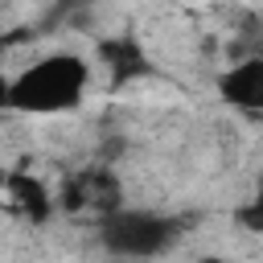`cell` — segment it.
<instances>
[{
  "label": "cell",
  "instance_id": "obj_1",
  "mask_svg": "<svg viewBox=\"0 0 263 263\" xmlns=\"http://www.w3.org/2000/svg\"><path fill=\"white\" fill-rule=\"evenodd\" d=\"M90 90V62L82 53L58 49L25 66L16 78H8V111L21 115H62L78 111Z\"/></svg>",
  "mask_w": 263,
  "mask_h": 263
},
{
  "label": "cell",
  "instance_id": "obj_2",
  "mask_svg": "<svg viewBox=\"0 0 263 263\" xmlns=\"http://www.w3.org/2000/svg\"><path fill=\"white\" fill-rule=\"evenodd\" d=\"M181 238V222L156 210H107L99 222V242L115 259H156Z\"/></svg>",
  "mask_w": 263,
  "mask_h": 263
},
{
  "label": "cell",
  "instance_id": "obj_3",
  "mask_svg": "<svg viewBox=\"0 0 263 263\" xmlns=\"http://www.w3.org/2000/svg\"><path fill=\"white\" fill-rule=\"evenodd\" d=\"M218 99L234 111L263 115V58H242L218 74Z\"/></svg>",
  "mask_w": 263,
  "mask_h": 263
},
{
  "label": "cell",
  "instance_id": "obj_4",
  "mask_svg": "<svg viewBox=\"0 0 263 263\" xmlns=\"http://www.w3.org/2000/svg\"><path fill=\"white\" fill-rule=\"evenodd\" d=\"M8 201H12V210H16L21 218H29V222H45V218L53 214L49 189H45L37 177H29V173L8 177Z\"/></svg>",
  "mask_w": 263,
  "mask_h": 263
},
{
  "label": "cell",
  "instance_id": "obj_5",
  "mask_svg": "<svg viewBox=\"0 0 263 263\" xmlns=\"http://www.w3.org/2000/svg\"><path fill=\"white\" fill-rule=\"evenodd\" d=\"M99 58H103V66L111 70L115 82H127V78H136V74L148 70V58H144V49L132 37H107V41H99Z\"/></svg>",
  "mask_w": 263,
  "mask_h": 263
},
{
  "label": "cell",
  "instance_id": "obj_6",
  "mask_svg": "<svg viewBox=\"0 0 263 263\" xmlns=\"http://www.w3.org/2000/svg\"><path fill=\"white\" fill-rule=\"evenodd\" d=\"M234 222H238L247 234H263V210H259L255 201H242V205L234 210Z\"/></svg>",
  "mask_w": 263,
  "mask_h": 263
},
{
  "label": "cell",
  "instance_id": "obj_7",
  "mask_svg": "<svg viewBox=\"0 0 263 263\" xmlns=\"http://www.w3.org/2000/svg\"><path fill=\"white\" fill-rule=\"evenodd\" d=\"M251 201H255V205H259V210H263V177H259V181H255V193H251Z\"/></svg>",
  "mask_w": 263,
  "mask_h": 263
},
{
  "label": "cell",
  "instance_id": "obj_8",
  "mask_svg": "<svg viewBox=\"0 0 263 263\" xmlns=\"http://www.w3.org/2000/svg\"><path fill=\"white\" fill-rule=\"evenodd\" d=\"M4 107H8V78L0 74V111H4Z\"/></svg>",
  "mask_w": 263,
  "mask_h": 263
},
{
  "label": "cell",
  "instance_id": "obj_9",
  "mask_svg": "<svg viewBox=\"0 0 263 263\" xmlns=\"http://www.w3.org/2000/svg\"><path fill=\"white\" fill-rule=\"evenodd\" d=\"M193 263H226V259H222V255H197Z\"/></svg>",
  "mask_w": 263,
  "mask_h": 263
}]
</instances>
